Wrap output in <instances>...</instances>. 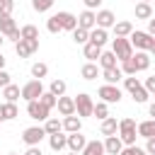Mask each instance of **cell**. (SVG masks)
Instances as JSON below:
<instances>
[{"mask_svg": "<svg viewBox=\"0 0 155 155\" xmlns=\"http://www.w3.org/2000/svg\"><path fill=\"white\" fill-rule=\"evenodd\" d=\"M136 133H138V126L133 119H121L119 121V138L124 140V145H136Z\"/></svg>", "mask_w": 155, "mask_h": 155, "instance_id": "cell-1", "label": "cell"}, {"mask_svg": "<svg viewBox=\"0 0 155 155\" xmlns=\"http://www.w3.org/2000/svg\"><path fill=\"white\" fill-rule=\"evenodd\" d=\"M114 53H116V58L119 61H128L131 56H133V44H131V39L128 36H116L114 39V48H111Z\"/></svg>", "mask_w": 155, "mask_h": 155, "instance_id": "cell-2", "label": "cell"}, {"mask_svg": "<svg viewBox=\"0 0 155 155\" xmlns=\"http://www.w3.org/2000/svg\"><path fill=\"white\" fill-rule=\"evenodd\" d=\"M131 44H133V48H138V51H150L153 48V44H155V36L153 34H148V31H131Z\"/></svg>", "mask_w": 155, "mask_h": 155, "instance_id": "cell-3", "label": "cell"}, {"mask_svg": "<svg viewBox=\"0 0 155 155\" xmlns=\"http://www.w3.org/2000/svg\"><path fill=\"white\" fill-rule=\"evenodd\" d=\"M48 107L41 102V99H31V102H27V114L34 119V121H46L48 119Z\"/></svg>", "mask_w": 155, "mask_h": 155, "instance_id": "cell-4", "label": "cell"}, {"mask_svg": "<svg viewBox=\"0 0 155 155\" xmlns=\"http://www.w3.org/2000/svg\"><path fill=\"white\" fill-rule=\"evenodd\" d=\"M75 111H78V116H92V111H94L92 97L85 94V92H80V94L75 97Z\"/></svg>", "mask_w": 155, "mask_h": 155, "instance_id": "cell-5", "label": "cell"}, {"mask_svg": "<svg viewBox=\"0 0 155 155\" xmlns=\"http://www.w3.org/2000/svg\"><path fill=\"white\" fill-rule=\"evenodd\" d=\"M44 94V85H41V80H29L24 87H22V99H27V102H31V99H39Z\"/></svg>", "mask_w": 155, "mask_h": 155, "instance_id": "cell-6", "label": "cell"}, {"mask_svg": "<svg viewBox=\"0 0 155 155\" xmlns=\"http://www.w3.org/2000/svg\"><path fill=\"white\" fill-rule=\"evenodd\" d=\"M97 94L102 97V102H107V104H116V102H121V90L116 87V85H102L99 90H97Z\"/></svg>", "mask_w": 155, "mask_h": 155, "instance_id": "cell-7", "label": "cell"}, {"mask_svg": "<svg viewBox=\"0 0 155 155\" xmlns=\"http://www.w3.org/2000/svg\"><path fill=\"white\" fill-rule=\"evenodd\" d=\"M44 136H48L44 126H29V128H24V133H22V140H24L27 145H39Z\"/></svg>", "mask_w": 155, "mask_h": 155, "instance_id": "cell-8", "label": "cell"}, {"mask_svg": "<svg viewBox=\"0 0 155 155\" xmlns=\"http://www.w3.org/2000/svg\"><path fill=\"white\" fill-rule=\"evenodd\" d=\"M78 27H82V29L92 31V29L97 27V12H92V10H82V12H80V17H78Z\"/></svg>", "mask_w": 155, "mask_h": 155, "instance_id": "cell-9", "label": "cell"}, {"mask_svg": "<svg viewBox=\"0 0 155 155\" xmlns=\"http://www.w3.org/2000/svg\"><path fill=\"white\" fill-rule=\"evenodd\" d=\"M56 17L61 22V29H65V31H75L78 29V17L73 12H58Z\"/></svg>", "mask_w": 155, "mask_h": 155, "instance_id": "cell-10", "label": "cell"}, {"mask_svg": "<svg viewBox=\"0 0 155 155\" xmlns=\"http://www.w3.org/2000/svg\"><path fill=\"white\" fill-rule=\"evenodd\" d=\"M85 145H87V138H85L80 131H75V133H70V136H68V148H70L73 153H82V150H85Z\"/></svg>", "mask_w": 155, "mask_h": 155, "instance_id": "cell-11", "label": "cell"}, {"mask_svg": "<svg viewBox=\"0 0 155 155\" xmlns=\"http://www.w3.org/2000/svg\"><path fill=\"white\" fill-rule=\"evenodd\" d=\"M56 107H58V111H61L63 116H73V114H78V111H75V99H73V97H65V94L58 97V104H56Z\"/></svg>", "mask_w": 155, "mask_h": 155, "instance_id": "cell-12", "label": "cell"}, {"mask_svg": "<svg viewBox=\"0 0 155 155\" xmlns=\"http://www.w3.org/2000/svg\"><path fill=\"white\" fill-rule=\"evenodd\" d=\"M104 150H107V155H119V153L124 150V140H121L119 136H107Z\"/></svg>", "mask_w": 155, "mask_h": 155, "instance_id": "cell-13", "label": "cell"}, {"mask_svg": "<svg viewBox=\"0 0 155 155\" xmlns=\"http://www.w3.org/2000/svg\"><path fill=\"white\" fill-rule=\"evenodd\" d=\"M114 24H116V17H114L111 10H99V12H97V27L109 29V27H114Z\"/></svg>", "mask_w": 155, "mask_h": 155, "instance_id": "cell-14", "label": "cell"}, {"mask_svg": "<svg viewBox=\"0 0 155 155\" xmlns=\"http://www.w3.org/2000/svg\"><path fill=\"white\" fill-rule=\"evenodd\" d=\"M131 61H133L136 70H148V68H150V56H148L145 51H136V53L131 56Z\"/></svg>", "mask_w": 155, "mask_h": 155, "instance_id": "cell-15", "label": "cell"}, {"mask_svg": "<svg viewBox=\"0 0 155 155\" xmlns=\"http://www.w3.org/2000/svg\"><path fill=\"white\" fill-rule=\"evenodd\" d=\"M48 145H51V150H56V153H61L63 148H68V136H63V133L58 131V133H53V136H48Z\"/></svg>", "mask_w": 155, "mask_h": 155, "instance_id": "cell-16", "label": "cell"}, {"mask_svg": "<svg viewBox=\"0 0 155 155\" xmlns=\"http://www.w3.org/2000/svg\"><path fill=\"white\" fill-rule=\"evenodd\" d=\"M99 131H102V136H116V131H119V121H116L114 116H107V119L102 121Z\"/></svg>", "mask_w": 155, "mask_h": 155, "instance_id": "cell-17", "label": "cell"}, {"mask_svg": "<svg viewBox=\"0 0 155 155\" xmlns=\"http://www.w3.org/2000/svg\"><path fill=\"white\" fill-rule=\"evenodd\" d=\"M138 136H143L145 140L155 136V119H148V121H140L138 124Z\"/></svg>", "mask_w": 155, "mask_h": 155, "instance_id": "cell-18", "label": "cell"}, {"mask_svg": "<svg viewBox=\"0 0 155 155\" xmlns=\"http://www.w3.org/2000/svg\"><path fill=\"white\" fill-rule=\"evenodd\" d=\"M107 150H104V143L102 140H87V145H85V150L80 153V155H104Z\"/></svg>", "mask_w": 155, "mask_h": 155, "instance_id": "cell-19", "label": "cell"}, {"mask_svg": "<svg viewBox=\"0 0 155 155\" xmlns=\"http://www.w3.org/2000/svg\"><path fill=\"white\" fill-rule=\"evenodd\" d=\"M107 39H109V34H107V29H102V27H94V29L90 31V41L97 44V46H104Z\"/></svg>", "mask_w": 155, "mask_h": 155, "instance_id": "cell-20", "label": "cell"}, {"mask_svg": "<svg viewBox=\"0 0 155 155\" xmlns=\"http://www.w3.org/2000/svg\"><path fill=\"white\" fill-rule=\"evenodd\" d=\"M82 53H85V58H87V61H99V56H102V46H97V44L87 41V44H85V48H82Z\"/></svg>", "mask_w": 155, "mask_h": 155, "instance_id": "cell-21", "label": "cell"}, {"mask_svg": "<svg viewBox=\"0 0 155 155\" xmlns=\"http://www.w3.org/2000/svg\"><path fill=\"white\" fill-rule=\"evenodd\" d=\"M102 75H104V80H107L109 85H116V82L124 78V70H121V68H104Z\"/></svg>", "mask_w": 155, "mask_h": 155, "instance_id": "cell-22", "label": "cell"}, {"mask_svg": "<svg viewBox=\"0 0 155 155\" xmlns=\"http://www.w3.org/2000/svg\"><path fill=\"white\" fill-rule=\"evenodd\" d=\"M116 53L114 51H102V56H99V65H102V70L104 68H116Z\"/></svg>", "mask_w": 155, "mask_h": 155, "instance_id": "cell-23", "label": "cell"}, {"mask_svg": "<svg viewBox=\"0 0 155 155\" xmlns=\"http://www.w3.org/2000/svg\"><path fill=\"white\" fill-rule=\"evenodd\" d=\"M80 75H82L85 80H94V78L99 75V68H97V63H94V61H87V63L82 65V70H80Z\"/></svg>", "mask_w": 155, "mask_h": 155, "instance_id": "cell-24", "label": "cell"}, {"mask_svg": "<svg viewBox=\"0 0 155 155\" xmlns=\"http://www.w3.org/2000/svg\"><path fill=\"white\" fill-rule=\"evenodd\" d=\"M2 97H5L7 102H17V99L22 97V90H19L17 85H12V82H10V85H5V87H2Z\"/></svg>", "mask_w": 155, "mask_h": 155, "instance_id": "cell-25", "label": "cell"}, {"mask_svg": "<svg viewBox=\"0 0 155 155\" xmlns=\"http://www.w3.org/2000/svg\"><path fill=\"white\" fill-rule=\"evenodd\" d=\"M63 128H65L68 133H75V131H80V128H82V121H80V116H75V114H73V116H65V119H63Z\"/></svg>", "mask_w": 155, "mask_h": 155, "instance_id": "cell-26", "label": "cell"}, {"mask_svg": "<svg viewBox=\"0 0 155 155\" xmlns=\"http://www.w3.org/2000/svg\"><path fill=\"white\" fill-rule=\"evenodd\" d=\"M15 51H17V56H19V58H29V56L34 53V48L29 46V41H27V39H19V41L15 44Z\"/></svg>", "mask_w": 155, "mask_h": 155, "instance_id": "cell-27", "label": "cell"}, {"mask_svg": "<svg viewBox=\"0 0 155 155\" xmlns=\"http://www.w3.org/2000/svg\"><path fill=\"white\" fill-rule=\"evenodd\" d=\"M150 17H153L150 2H138L136 5V19H150Z\"/></svg>", "mask_w": 155, "mask_h": 155, "instance_id": "cell-28", "label": "cell"}, {"mask_svg": "<svg viewBox=\"0 0 155 155\" xmlns=\"http://www.w3.org/2000/svg\"><path fill=\"white\" fill-rule=\"evenodd\" d=\"M131 97H133V102H138V104H145V102H148V97H150V92H148L143 85H138L136 90H131Z\"/></svg>", "mask_w": 155, "mask_h": 155, "instance_id": "cell-29", "label": "cell"}, {"mask_svg": "<svg viewBox=\"0 0 155 155\" xmlns=\"http://www.w3.org/2000/svg\"><path fill=\"white\" fill-rule=\"evenodd\" d=\"M12 29H17V27H15V19H12V15H0V31L7 36Z\"/></svg>", "mask_w": 155, "mask_h": 155, "instance_id": "cell-30", "label": "cell"}, {"mask_svg": "<svg viewBox=\"0 0 155 155\" xmlns=\"http://www.w3.org/2000/svg\"><path fill=\"white\" fill-rule=\"evenodd\" d=\"M131 31H133V24L131 22H116L114 24V34L116 36H131Z\"/></svg>", "mask_w": 155, "mask_h": 155, "instance_id": "cell-31", "label": "cell"}, {"mask_svg": "<svg viewBox=\"0 0 155 155\" xmlns=\"http://www.w3.org/2000/svg\"><path fill=\"white\" fill-rule=\"evenodd\" d=\"M2 116H5V121H7V119H17V116H19L17 104H15V102H5V104H2Z\"/></svg>", "mask_w": 155, "mask_h": 155, "instance_id": "cell-32", "label": "cell"}, {"mask_svg": "<svg viewBox=\"0 0 155 155\" xmlns=\"http://www.w3.org/2000/svg\"><path fill=\"white\" fill-rule=\"evenodd\" d=\"M44 128H46V133L48 136H53V133H58V131H63V121H58V119H46V124H44Z\"/></svg>", "mask_w": 155, "mask_h": 155, "instance_id": "cell-33", "label": "cell"}, {"mask_svg": "<svg viewBox=\"0 0 155 155\" xmlns=\"http://www.w3.org/2000/svg\"><path fill=\"white\" fill-rule=\"evenodd\" d=\"M73 41H75V44H82V46H85V44L90 41V31H87V29H82V27H78V29L73 31Z\"/></svg>", "mask_w": 155, "mask_h": 155, "instance_id": "cell-34", "label": "cell"}, {"mask_svg": "<svg viewBox=\"0 0 155 155\" xmlns=\"http://www.w3.org/2000/svg\"><path fill=\"white\" fill-rule=\"evenodd\" d=\"M46 75H48V65H46V63H34V65H31V78L41 80V78H46Z\"/></svg>", "mask_w": 155, "mask_h": 155, "instance_id": "cell-35", "label": "cell"}, {"mask_svg": "<svg viewBox=\"0 0 155 155\" xmlns=\"http://www.w3.org/2000/svg\"><path fill=\"white\" fill-rule=\"evenodd\" d=\"M65 80H51V87H48V92H53L56 97H63L65 94Z\"/></svg>", "mask_w": 155, "mask_h": 155, "instance_id": "cell-36", "label": "cell"}, {"mask_svg": "<svg viewBox=\"0 0 155 155\" xmlns=\"http://www.w3.org/2000/svg\"><path fill=\"white\" fill-rule=\"evenodd\" d=\"M92 116H97V119H107L109 116V107H107V102H97L94 104V111H92Z\"/></svg>", "mask_w": 155, "mask_h": 155, "instance_id": "cell-37", "label": "cell"}, {"mask_svg": "<svg viewBox=\"0 0 155 155\" xmlns=\"http://www.w3.org/2000/svg\"><path fill=\"white\" fill-rule=\"evenodd\" d=\"M19 31H22V39H39V29L34 24H24Z\"/></svg>", "mask_w": 155, "mask_h": 155, "instance_id": "cell-38", "label": "cell"}, {"mask_svg": "<svg viewBox=\"0 0 155 155\" xmlns=\"http://www.w3.org/2000/svg\"><path fill=\"white\" fill-rule=\"evenodd\" d=\"M31 7L36 12H48L53 7V0H31Z\"/></svg>", "mask_w": 155, "mask_h": 155, "instance_id": "cell-39", "label": "cell"}, {"mask_svg": "<svg viewBox=\"0 0 155 155\" xmlns=\"http://www.w3.org/2000/svg\"><path fill=\"white\" fill-rule=\"evenodd\" d=\"M46 29H48L51 34H58V31H61V22H58L56 15H51V17L46 19Z\"/></svg>", "mask_w": 155, "mask_h": 155, "instance_id": "cell-40", "label": "cell"}, {"mask_svg": "<svg viewBox=\"0 0 155 155\" xmlns=\"http://www.w3.org/2000/svg\"><path fill=\"white\" fill-rule=\"evenodd\" d=\"M39 99H41V102H44V104H46V107H48V109H53V107H56V104H58V97H56V94H53V92H44V94H41V97H39Z\"/></svg>", "mask_w": 155, "mask_h": 155, "instance_id": "cell-41", "label": "cell"}, {"mask_svg": "<svg viewBox=\"0 0 155 155\" xmlns=\"http://www.w3.org/2000/svg\"><path fill=\"white\" fill-rule=\"evenodd\" d=\"M119 155H148L145 148H138V145H124V150Z\"/></svg>", "mask_w": 155, "mask_h": 155, "instance_id": "cell-42", "label": "cell"}, {"mask_svg": "<svg viewBox=\"0 0 155 155\" xmlns=\"http://www.w3.org/2000/svg\"><path fill=\"white\" fill-rule=\"evenodd\" d=\"M121 70H124V75H136V73H138L131 58H128V61H121Z\"/></svg>", "mask_w": 155, "mask_h": 155, "instance_id": "cell-43", "label": "cell"}, {"mask_svg": "<svg viewBox=\"0 0 155 155\" xmlns=\"http://www.w3.org/2000/svg\"><path fill=\"white\" fill-rule=\"evenodd\" d=\"M15 10V0H2L0 2V15H12Z\"/></svg>", "mask_w": 155, "mask_h": 155, "instance_id": "cell-44", "label": "cell"}, {"mask_svg": "<svg viewBox=\"0 0 155 155\" xmlns=\"http://www.w3.org/2000/svg\"><path fill=\"white\" fill-rule=\"evenodd\" d=\"M150 94H155V75H150V78H145V85H143Z\"/></svg>", "mask_w": 155, "mask_h": 155, "instance_id": "cell-45", "label": "cell"}, {"mask_svg": "<svg viewBox=\"0 0 155 155\" xmlns=\"http://www.w3.org/2000/svg\"><path fill=\"white\" fill-rule=\"evenodd\" d=\"M145 153H148V155H155V136L148 138V143H145Z\"/></svg>", "mask_w": 155, "mask_h": 155, "instance_id": "cell-46", "label": "cell"}, {"mask_svg": "<svg viewBox=\"0 0 155 155\" xmlns=\"http://www.w3.org/2000/svg\"><path fill=\"white\" fill-rule=\"evenodd\" d=\"M7 39H10V41H15V44H17V41H19V39H22V31H19V29H12V31H10V34H7Z\"/></svg>", "mask_w": 155, "mask_h": 155, "instance_id": "cell-47", "label": "cell"}, {"mask_svg": "<svg viewBox=\"0 0 155 155\" xmlns=\"http://www.w3.org/2000/svg\"><path fill=\"white\" fill-rule=\"evenodd\" d=\"M24 155H44V153H41V148H39V145H29Z\"/></svg>", "mask_w": 155, "mask_h": 155, "instance_id": "cell-48", "label": "cell"}, {"mask_svg": "<svg viewBox=\"0 0 155 155\" xmlns=\"http://www.w3.org/2000/svg\"><path fill=\"white\" fill-rule=\"evenodd\" d=\"M5 85H10V73L0 70V87H5Z\"/></svg>", "mask_w": 155, "mask_h": 155, "instance_id": "cell-49", "label": "cell"}, {"mask_svg": "<svg viewBox=\"0 0 155 155\" xmlns=\"http://www.w3.org/2000/svg\"><path fill=\"white\" fill-rule=\"evenodd\" d=\"M82 2H85V7H87V10H94V7H99V2H102V0H82Z\"/></svg>", "mask_w": 155, "mask_h": 155, "instance_id": "cell-50", "label": "cell"}, {"mask_svg": "<svg viewBox=\"0 0 155 155\" xmlns=\"http://www.w3.org/2000/svg\"><path fill=\"white\" fill-rule=\"evenodd\" d=\"M148 34H153V36H155V19H153V17L148 19Z\"/></svg>", "mask_w": 155, "mask_h": 155, "instance_id": "cell-51", "label": "cell"}, {"mask_svg": "<svg viewBox=\"0 0 155 155\" xmlns=\"http://www.w3.org/2000/svg\"><path fill=\"white\" fill-rule=\"evenodd\" d=\"M148 111H150V116H153V119H155V102H153V104H150V107H148Z\"/></svg>", "mask_w": 155, "mask_h": 155, "instance_id": "cell-52", "label": "cell"}, {"mask_svg": "<svg viewBox=\"0 0 155 155\" xmlns=\"http://www.w3.org/2000/svg\"><path fill=\"white\" fill-rule=\"evenodd\" d=\"M0 70H5V56L0 53Z\"/></svg>", "mask_w": 155, "mask_h": 155, "instance_id": "cell-53", "label": "cell"}, {"mask_svg": "<svg viewBox=\"0 0 155 155\" xmlns=\"http://www.w3.org/2000/svg\"><path fill=\"white\" fill-rule=\"evenodd\" d=\"M0 121H5V116H2V104H0Z\"/></svg>", "mask_w": 155, "mask_h": 155, "instance_id": "cell-54", "label": "cell"}, {"mask_svg": "<svg viewBox=\"0 0 155 155\" xmlns=\"http://www.w3.org/2000/svg\"><path fill=\"white\" fill-rule=\"evenodd\" d=\"M2 36H5V34H2V31H0V46H2V41H5V39H2Z\"/></svg>", "mask_w": 155, "mask_h": 155, "instance_id": "cell-55", "label": "cell"}, {"mask_svg": "<svg viewBox=\"0 0 155 155\" xmlns=\"http://www.w3.org/2000/svg\"><path fill=\"white\" fill-rule=\"evenodd\" d=\"M150 53H153V56H155V44H153V48H150Z\"/></svg>", "mask_w": 155, "mask_h": 155, "instance_id": "cell-56", "label": "cell"}, {"mask_svg": "<svg viewBox=\"0 0 155 155\" xmlns=\"http://www.w3.org/2000/svg\"><path fill=\"white\" fill-rule=\"evenodd\" d=\"M68 155H80V153H73V150H70V153H68Z\"/></svg>", "mask_w": 155, "mask_h": 155, "instance_id": "cell-57", "label": "cell"}, {"mask_svg": "<svg viewBox=\"0 0 155 155\" xmlns=\"http://www.w3.org/2000/svg\"><path fill=\"white\" fill-rule=\"evenodd\" d=\"M140 2H150V0H140Z\"/></svg>", "mask_w": 155, "mask_h": 155, "instance_id": "cell-58", "label": "cell"}, {"mask_svg": "<svg viewBox=\"0 0 155 155\" xmlns=\"http://www.w3.org/2000/svg\"><path fill=\"white\" fill-rule=\"evenodd\" d=\"M7 155H17V153H7Z\"/></svg>", "mask_w": 155, "mask_h": 155, "instance_id": "cell-59", "label": "cell"}, {"mask_svg": "<svg viewBox=\"0 0 155 155\" xmlns=\"http://www.w3.org/2000/svg\"><path fill=\"white\" fill-rule=\"evenodd\" d=\"M0 2H2V0H0Z\"/></svg>", "mask_w": 155, "mask_h": 155, "instance_id": "cell-60", "label": "cell"}]
</instances>
